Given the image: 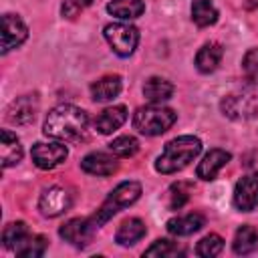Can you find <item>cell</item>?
<instances>
[{
	"instance_id": "6da1fadb",
	"label": "cell",
	"mask_w": 258,
	"mask_h": 258,
	"mask_svg": "<svg viewBox=\"0 0 258 258\" xmlns=\"http://www.w3.org/2000/svg\"><path fill=\"white\" fill-rule=\"evenodd\" d=\"M89 117L83 109L75 105L54 107L44 121V135L60 141H83L87 137Z\"/></svg>"
},
{
	"instance_id": "7a4b0ae2",
	"label": "cell",
	"mask_w": 258,
	"mask_h": 258,
	"mask_svg": "<svg viewBox=\"0 0 258 258\" xmlns=\"http://www.w3.org/2000/svg\"><path fill=\"white\" fill-rule=\"evenodd\" d=\"M202 151V141L194 135H181L165 143L161 155L155 161V169L159 173H175L189 165Z\"/></svg>"
},
{
	"instance_id": "3957f363",
	"label": "cell",
	"mask_w": 258,
	"mask_h": 258,
	"mask_svg": "<svg viewBox=\"0 0 258 258\" xmlns=\"http://www.w3.org/2000/svg\"><path fill=\"white\" fill-rule=\"evenodd\" d=\"M139 196H141V185H139L137 181H121V183L107 196V200L101 204V208H99L93 216L85 218V224H87L89 232L95 234V232H97L103 224H107L119 210H123V208L131 206L133 202H137Z\"/></svg>"
},
{
	"instance_id": "277c9868",
	"label": "cell",
	"mask_w": 258,
	"mask_h": 258,
	"mask_svg": "<svg viewBox=\"0 0 258 258\" xmlns=\"http://www.w3.org/2000/svg\"><path fill=\"white\" fill-rule=\"evenodd\" d=\"M175 119L177 113L173 109L153 103L149 107H139L133 113V127L143 135H161L175 123Z\"/></svg>"
},
{
	"instance_id": "5b68a950",
	"label": "cell",
	"mask_w": 258,
	"mask_h": 258,
	"mask_svg": "<svg viewBox=\"0 0 258 258\" xmlns=\"http://www.w3.org/2000/svg\"><path fill=\"white\" fill-rule=\"evenodd\" d=\"M220 109L226 117L236 121H246L258 115V85L246 87L238 93H232L222 99Z\"/></svg>"
},
{
	"instance_id": "8992f818",
	"label": "cell",
	"mask_w": 258,
	"mask_h": 258,
	"mask_svg": "<svg viewBox=\"0 0 258 258\" xmlns=\"http://www.w3.org/2000/svg\"><path fill=\"white\" fill-rule=\"evenodd\" d=\"M105 38L111 44L113 52L119 56H129L133 54L137 42H139V30L133 24H123V22H115V24H107L105 26Z\"/></svg>"
},
{
	"instance_id": "52a82bcc",
	"label": "cell",
	"mask_w": 258,
	"mask_h": 258,
	"mask_svg": "<svg viewBox=\"0 0 258 258\" xmlns=\"http://www.w3.org/2000/svg\"><path fill=\"white\" fill-rule=\"evenodd\" d=\"M73 204V196L69 194V189L64 187H48L40 200H38V208L42 212V216H48V218H54V216H60L62 212H67Z\"/></svg>"
},
{
	"instance_id": "ba28073f",
	"label": "cell",
	"mask_w": 258,
	"mask_h": 258,
	"mask_svg": "<svg viewBox=\"0 0 258 258\" xmlns=\"http://www.w3.org/2000/svg\"><path fill=\"white\" fill-rule=\"evenodd\" d=\"M30 155H32V161H34L36 167L52 169V167H56L58 163H62L67 159L69 151L60 143H36V145H32Z\"/></svg>"
},
{
	"instance_id": "9c48e42d",
	"label": "cell",
	"mask_w": 258,
	"mask_h": 258,
	"mask_svg": "<svg viewBox=\"0 0 258 258\" xmlns=\"http://www.w3.org/2000/svg\"><path fill=\"white\" fill-rule=\"evenodd\" d=\"M234 206L240 212H252L258 206V173L244 175L234 187Z\"/></svg>"
},
{
	"instance_id": "30bf717a",
	"label": "cell",
	"mask_w": 258,
	"mask_h": 258,
	"mask_svg": "<svg viewBox=\"0 0 258 258\" xmlns=\"http://www.w3.org/2000/svg\"><path fill=\"white\" fill-rule=\"evenodd\" d=\"M26 36H28V28L18 16L14 14L2 16V54L20 46L26 40Z\"/></svg>"
},
{
	"instance_id": "8fae6325",
	"label": "cell",
	"mask_w": 258,
	"mask_h": 258,
	"mask_svg": "<svg viewBox=\"0 0 258 258\" xmlns=\"http://www.w3.org/2000/svg\"><path fill=\"white\" fill-rule=\"evenodd\" d=\"M38 111V101L34 95H22L16 97L8 107V121L14 125H28L34 121Z\"/></svg>"
},
{
	"instance_id": "7c38bea8",
	"label": "cell",
	"mask_w": 258,
	"mask_h": 258,
	"mask_svg": "<svg viewBox=\"0 0 258 258\" xmlns=\"http://www.w3.org/2000/svg\"><path fill=\"white\" fill-rule=\"evenodd\" d=\"M81 167H83V171H87L91 175H111L117 171V159L109 153L95 151V153H89L83 157Z\"/></svg>"
},
{
	"instance_id": "4fadbf2b",
	"label": "cell",
	"mask_w": 258,
	"mask_h": 258,
	"mask_svg": "<svg viewBox=\"0 0 258 258\" xmlns=\"http://www.w3.org/2000/svg\"><path fill=\"white\" fill-rule=\"evenodd\" d=\"M58 234H60V238H62L64 242H69V244H73V246H77V248H85V246L93 240V234L89 232V228H87V224H85V218H83V220H81V218L69 220L67 224L60 226Z\"/></svg>"
},
{
	"instance_id": "5bb4252c",
	"label": "cell",
	"mask_w": 258,
	"mask_h": 258,
	"mask_svg": "<svg viewBox=\"0 0 258 258\" xmlns=\"http://www.w3.org/2000/svg\"><path fill=\"white\" fill-rule=\"evenodd\" d=\"M228 161H230V153H228V151H224V149H210V151L204 155V159L200 161L196 173H198L200 179H214V177L218 175V171H220Z\"/></svg>"
},
{
	"instance_id": "9a60e30c",
	"label": "cell",
	"mask_w": 258,
	"mask_h": 258,
	"mask_svg": "<svg viewBox=\"0 0 258 258\" xmlns=\"http://www.w3.org/2000/svg\"><path fill=\"white\" fill-rule=\"evenodd\" d=\"M127 119V109L123 105H117V107H109L105 111H101L97 117H95V129L103 135H109L113 131H117Z\"/></svg>"
},
{
	"instance_id": "2e32d148",
	"label": "cell",
	"mask_w": 258,
	"mask_h": 258,
	"mask_svg": "<svg viewBox=\"0 0 258 258\" xmlns=\"http://www.w3.org/2000/svg\"><path fill=\"white\" fill-rule=\"evenodd\" d=\"M119 93H121V77H119V75L101 77L99 81H95V83L91 85V97H93L97 103L113 101Z\"/></svg>"
},
{
	"instance_id": "e0dca14e",
	"label": "cell",
	"mask_w": 258,
	"mask_h": 258,
	"mask_svg": "<svg viewBox=\"0 0 258 258\" xmlns=\"http://www.w3.org/2000/svg\"><path fill=\"white\" fill-rule=\"evenodd\" d=\"M224 56V48L220 42H206L196 54V67L200 73H212L218 69Z\"/></svg>"
},
{
	"instance_id": "ac0fdd59",
	"label": "cell",
	"mask_w": 258,
	"mask_h": 258,
	"mask_svg": "<svg viewBox=\"0 0 258 258\" xmlns=\"http://www.w3.org/2000/svg\"><path fill=\"white\" fill-rule=\"evenodd\" d=\"M145 232H147V228H145V222L143 220L129 218V220H125L119 226V230L115 234V242L121 244V246H133L135 242H139L145 236Z\"/></svg>"
},
{
	"instance_id": "d6986e66",
	"label": "cell",
	"mask_w": 258,
	"mask_h": 258,
	"mask_svg": "<svg viewBox=\"0 0 258 258\" xmlns=\"http://www.w3.org/2000/svg\"><path fill=\"white\" fill-rule=\"evenodd\" d=\"M0 155H2V165H4V167L16 165V163L22 159V145H20L18 137H16L12 131H8V129H2Z\"/></svg>"
},
{
	"instance_id": "ffe728a7",
	"label": "cell",
	"mask_w": 258,
	"mask_h": 258,
	"mask_svg": "<svg viewBox=\"0 0 258 258\" xmlns=\"http://www.w3.org/2000/svg\"><path fill=\"white\" fill-rule=\"evenodd\" d=\"M143 95L149 103H161V101H167L171 95H173V85L167 81V79H161V77H151L145 81L143 85Z\"/></svg>"
},
{
	"instance_id": "44dd1931",
	"label": "cell",
	"mask_w": 258,
	"mask_h": 258,
	"mask_svg": "<svg viewBox=\"0 0 258 258\" xmlns=\"http://www.w3.org/2000/svg\"><path fill=\"white\" fill-rule=\"evenodd\" d=\"M204 224H206V218L202 214H187V216L171 218L167 222V230L175 236H189V234L198 232Z\"/></svg>"
},
{
	"instance_id": "7402d4cb",
	"label": "cell",
	"mask_w": 258,
	"mask_h": 258,
	"mask_svg": "<svg viewBox=\"0 0 258 258\" xmlns=\"http://www.w3.org/2000/svg\"><path fill=\"white\" fill-rule=\"evenodd\" d=\"M258 248V230L254 226H240L234 236V252L240 256L252 254Z\"/></svg>"
},
{
	"instance_id": "603a6c76",
	"label": "cell",
	"mask_w": 258,
	"mask_h": 258,
	"mask_svg": "<svg viewBox=\"0 0 258 258\" xmlns=\"http://www.w3.org/2000/svg\"><path fill=\"white\" fill-rule=\"evenodd\" d=\"M107 10L117 18L133 20L143 14L145 4H143V0H111L107 4Z\"/></svg>"
},
{
	"instance_id": "cb8c5ba5",
	"label": "cell",
	"mask_w": 258,
	"mask_h": 258,
	"mask_svg": "<svg viewBox=\"0 0 258 258\" xmlns=\"http://www.w3.org/2000/svg\"><path fill=\"white\" fill-rule=\"evenodd\" d=\"M32 234L28 232V226L24 224V222H12V224H8L6 228H4V232H2V242H4V246L8 248V250H18L28 238H30Z\"/></svg>"
},
{
	"instance_id": "d4e9b609",
	"label": "cell",
	"mask_w": 258,
	"mask_h": 258,
	"mask_svg": "<svg viewBox=\"0 0 258 258\" xmlns=\"http://www.w3.org/2000/svg\"><path fill=\"white\" fill-rule=\"evenodd\" d=\"M191 18L198 26H210L218 20V10L210 0H194L191 4Z\"/></svg>"
},
{
	"instance_id": "484cf974",
	"label": "cell",
	"mask_w": 258,
	"mask_h": 258,
	"mask_svg": "<svg viewBox=\"0 0 258 258\" xmlns=\"http://www.w3.org/2000/svg\"><path fill=\"white\" fill-rule=\"evenodd\" d=\"M191 194V185L185 181H177L167 189V208L169 210H179L187 204Z\"/></svg>"
},
{
	"instance_id": "4316f807",
	"label": "cell",
	"mask_w": 258,
	"mask_h": 258,
	"mask_svg": "<svg viewBox=\"0 0 258 258\" xmlns=\"http://www.w3.org/2000/svg\"><path fill=\"white\" fill-rule=\"evenodd\" d=\"M46 246H48V240L44 236H30L16 250V254L18 256H24V258H36V256H42L46 252Z\"/></svg>"
},
{
	"instance_id": "83f0119b",
	"label": "cell",
	"mask_w": 258,
	"mask_h": 258,
	"mask_svg": "<svg viewBox=\"0 0 258 258\" xmlns=\"http://www.w3.org/2000/svg\"><path fill=\"white\" fill-rule=\"evenodd\" d=\"M109 149H111L115 155H119V157H131V155L137 153L139 143H137L135 137H131V135H123V137L113 139V141L109 143Z\"/></svg>"
},
{
	"instance_id": "f1b7e54d",
	"label": "cell",
	"mask_w": 258,
	"mask_h": 258,
	"mask_svg": "<svg viewBox=\"0 0 258 258\" xmlns=\"http://www.w3.org/2000/svg\"><path fill=\"white\" fill-rule=\"evenodd\" d=\"M179 254H183V250L171 240H155L153 246L145 250V256H161V258H173Z\"/></svg>"
},
{
	"instance_id": "f546056e",
	"label": "cell",
	"mask_w": 258,
	"mask_h": 258,
	"mask_svg": "<svg viewBox=\"0 0 258 258\" xmlns=\"http://www.w3.org/2000/svg\"><path fill=\"white\" fill-rule=\"evenodd\" d=\"M224 248V240L218 236V234H208L206 238H202L198 242V256H206V258H212V256H218Z\"/></svg>"
},
{
	"instance_id": "4dcf8cb0",
	"label": "cell",
	"mask_w": 258,
	"mask_h": 258,
	"mask_svg": "<svg viewBox=\"0 0 258 258\" xmlns=\"http://www.w3.org/2000/svg\"><path fill=\"white\" fill-rule=\"evenodd\" d=\"M242 71H244V77L252 85H258V48H250L244 54V58H242Z\"/></svg>"
},
{
	"instance_id": "1f68e13d",
	"label": "cell",
	"mask_w": 258,
	"mask_h": 258,
	"mask_svg": "<svg viewBox=\"0 0 258 258\" xmlns=\"http://www.w3.org/2000/svg\"><path fill=\"white\" fill-rule=\"evenodd\" d=\"M93 0H62V6H60V14L64 18H75L77 14H81L87 6H91Z\"/></svg>"
}]
</instances>
